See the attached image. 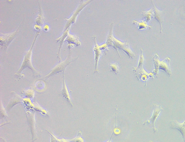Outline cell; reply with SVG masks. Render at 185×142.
Here are the masks:
<instances>
[{
    "label": "cell",
    "mask_w": 185,
    "mask_h": 142,
    "mask_svg": "<svg viewBox=\"0 0 185 142\" xmlns=\"http://www.w3.org/2000/svg\"><path fill=\"white\" fill-rule=\"evenodd\" d=\"M92 38L93 40L95 45L93 48V51L95 52V70L94 72L97 73L99 72L98 67L99 60L102 55V51L101 50L99 46L97 43L96 37L94 36L92 37Z\"/></svg>",
    "instance_id": "8"
},
{
    "label": "cell",
    "mask_w": 185,
    "mask_h": 142,
    "mask_svg": "<svg viewBox=\"0 0 185 142\" xmlns=\"http://www.w3.org/2000/svg\"><path fill=\"white\" fill-rule=\"evenodd\" d=\"M69 31V29L66 30V31H64V32L63 33V34L62 35V36L59 37V38L56 40L57 42H60L59 49V51L58 53V58L59 61L60 60V49H61L62 46V44H63L64 41L65 40L66 38L68 35Z\"/></svg>",
    "instance_id": "14"
},
{
    "label": "cell",
    "mask_w": 185,
    "mask_h": 142,
    "mask_svg": "<svg viewBox=\"0 0 185 142\" xmlns=\"http://www.w3.org/2000/svg\"><path fill=\"white\" fill-rule=\"evenodd\" d=\"M50 29L49 26L48 24H46L44 26V31H48Z\"/></svg>",
    "instance_id": "23"
},
{
    "label": "cell",
    "mask_w": 185,
    "mask_h": 142,
    "mask_svg": "<svg viewBox=\"0 0 185 142\" xmlns=\"http://www.w3.org/2000/svg\"><path fill=\"white\" fill-rule=\"evenodd\" d=\"M40 13L39 14L38 17L37 18L36 21L37 24L41 25H42V24H43L44 19H43L44 16L42 15L41 10H40Z\"/></svg>",
    "instance_id": "21"
},
{
    "label": "cell",
    "mask_w": 185,
    "mask_h": 142,
    "mask_svg": "<svg viewBox=\"0 0 185 142\" xmlns=\"http://www.w3.org/2000/svg\"><path fill=\"white\" fill-rule=\"evenodd\" d=\"M170 58L167 57L163 61H159L158 67V70H164L169 76L171 75V70L170 68Z\"/></svg>",
    "instance_id": "10"
},
{
    "label": "cell",
    "mask_w": 185,
    "mask_h": 142,
    "mask_svg": "<svg viewBox=\"0 0 185 142\" xmlns=\"http://www.w3.org/2000/svg\"><path fill=\"white\" fill-rule=\"evenodd\" d=\"M92 1H82L79 6L76 9L75 11L72 14V16L69 19H66V20H67V22L66 24L65 29H64V31H65L66 30L69 29L71 26L76 22L78 16L79 15L80 12L83 9V8L85 7H86L87 5H88L89 3H90Z\"/></svg>",
    "instance_id": "4"
},
{
    "label": "cell",
    "mask_w": 185,
    "mask_h": 142,
    "mask_svg": "<svg viewBox=\"0 0 185 142\" xmlns=\"http://www.w3.org/2000/svg\"><path fill=\"white\" fill-rule=\"evenodd\" d=\"M113 23H112L110 26V31L106 41V43L108 47L114 48L113 43Z\"/></svg>",
    "instance_id": "13"
},
{
    "label": "cell",
    "mask_w": 185,
    "mask_h": 142,
    "mask_svg": "<svg viewBox=\"0 0 185 142\" xmlns=\"http://www.w3.org/2000/svg\"><path fill=\"white\" fill-rule=\"evenodd\" d=\"M68 140L70 142H84L83 138L82 137L81 131H79L76 138L73 139Z\"/></svg>",
    "instance_id": "20"
},
{
    "label": "cell",
    "mask_w": 185,
    "mask_h": 142,
    "mask_svg": "<svg viewBox=\"0 0 185 142\" xmlns=\"http://www.w3.org/2000/svg\"><path fill=\"white\" fill-rule=\"evenodd\" d=\"M113 133H114V132H113V134H112V136H113ZM112 136L111 137V138H110V139L109 140H108V141H106V142H112L111 141V138Z\"/></svg>",
    "instance_id": "25"
},
{
    "label": "cell",
    "mask_w": 185,
    "mask_h": 142,
    "mask_svg": "<svg viewBox=\"0 0 185 142\" xmlns=\"http://www.w3.org/2000/svg\"><path fill=\"white\" fill-rule=\"evenodd\" d=\"M20 27V26H19ZM13 33L2 34L1 35V49H6L13 40L18 32L19 28Z\"/></svg>",
    "instance_id": "7"
},
{
    "label": "cell",
    "mask_w": 185,
    "mask_h": 142,
    "mask_svg": "<svg viewBox=\"0 0 185 142\" xmlns=\"http://www.w3.org/2000/svg\"><path fill=\"white\" fill-rule=\"evenodd\" d=\"M113 48L116 50L119 56L120 57L118 51L119 49H120L123 51L131 59H133L134 58L135 56L134 53L130 47L129 44L127 41L124 42H122L113 36Z\"/></svg>",
    "instance_id": "2"
},
{
    "label": "cell",
    "mask_w": 185,
    "mask_h": 142,
    "mask_svg": "<svg viewBox=\"0 0 185 142\" xmlns=\"http://www.w3.org/2000/svg\"><path fill=\"white\" fill-rule=\"evenodd\" d=\"M35 30H38H38H40L41 29V25L37 24L35 26Z\"/></svg>",
    "instance_id": "24"
},
{
    "label": "cell",
    "mask_w": 185,
    "mask_h": 142,
    "mask_svg": "<svg viewBox=\"0 0 185 142\" xmlns=\"http://www.w3.org/2000/svg\"><path fill=\"white\" fill-rule=\"evenodd\" d=\"M39 34H40V31L38 32L35 35V38L34 39L29 50L26 51L25 54L24 59H23L22 64H21V66L19 70L17 71V73L16 74V75L18 76L20 75L23 70L26 68H28L31 69L33 71V74H34L35 75H38L40 74V72L37 71L34 67H33L32 61V55L33 46L35 41H36L37 37H38Z\"/></svg>",
    "instance_id": "1"
},
{
    "label": "cell",
    "mask_w": 185,
    "mask_h": 142,
    "mask_svg": "<svg viewBox=\"0 0 185 142\" xmlns=\"http://www.w3.org/2000/svg\"><path fill=\"white\" fill-rule=\"evenodd\" d=\"M154 142L151 141H150V142Z\"/></svg>",
    "instance_id": "27"
},
{
    "label": "cell",
    "mask_w": 185,
    "mask_h": 142,
    "mask_svg": "<svg viewBox=\"0 0 185 142\" xmlns=\"http://www.w3.org/2000/svg\"><path fill=\"white\" fill-rule=\"evenodd\" d=\"M109 67L111 71L114 72L115 74H117L119 72V66L117 63L110 64Z\"/></svg>",
    "instance_id": "19"
},
{
    "label": "cell",
    "mask_w": 185,
    "mask_h": 142,
    "mask_svg": "<svg viewBox=\"0 0 185 142\" xmlns=\"http://www.w3.org/2000/svg\"><path fill=\"white\" fill-rule=\"evenodd\" d=\"M3 141H4V142H6V141H5V140H4V139H3Z\"/></svg>",
    "instance_id": "26"
},
{
    "label": "cell",
    "mask_w": 185,
    "mask_h": 142,
    "mask_svg": "<svg viewBox=\"0 0 185 142\" xmlns=\"http://www.w3.org/2000/svg\"><path fill=\"white\" fill-rule=\"evenodd\" d=\"M152 4L153 5V6L154 7L153 10L154 12V18L155 19H156V21H158V22H159L160 27H161V33L162 32V18L161 16V12L159 11V10L157 9V8H156L154 4V3H153V1H152Z\"/></svg>",
    "instance_id": "17"
},
{
    "label": "cell",
    "mask_w": 185,
    "mask_h": 142,
    "mask_svg": "<svg viewBox=\"0 0 185 142\" xmlns=\"http://www.w3.org/2000/svg\"><path fill=\"white\" fill-rule=\"evenodd\" d=\"M133 24L136 25L138 28V29H146L147 28L151 29L152 27L147 25V22L145 21H138L136 20H133L132 22Z\"/></svg>",
    "instance_id": "15"
},
{
    "label": "cell",
    "mask_w": 185,
    "mask_h": 142,
    "mask_svg": "<svg viewBox=\"0 0 185 142\" xmlns=\"http://www.w3.org/2000/svg\"><path fill=\"white\" fill-rule=\"evenodd\" d=\"M70 54H69V55L68 56L66 59L65 60L61 62V63L58 64L54 68L51 70L50 73L48 74L47 75H46L45 77L43 78L42 79H46L48 78L49 77H51L53 75H55V74L59 73L60 72H64L66 67H67L68 65H69L71 63V56Z\"/></svg>",
    "instance_id": "5"
},
{
    "label": "cell",
    "mask_w": 185,
    "mask_h": 142,
    "mask_svg": "<svg viewBox=\"0 0 185 142\" xmlns=\"http://www.w3.org/2000/svg\"><path fill=\"white\" fill-rule=\"evenodd\" d=\"M153 61L154 69L153 70L154 73L155 74H157L158 72V67H159V57L157 54L155 55L154 57L153 58Z\"/></svg>",
    "instance_id": "18"
},
{
    "label": "cell",
    "mask_w": 185,
    "mask_h": 142,
    "mask_svg": "<svg viewBox=\"0 0 185 142\" xmlns=\"http://www.w3.org/2000/svg\"><path fill=\"white\" fill-rule=\"evenodd\" d=\"M101 50L102 51H104L105 53H107L109 50L108 49V47L107 46L106 43L103 44L100 46H99Z\"/></svg>",
    "instance_id": "22"
},
{
    "label": "cell",
    "mask_w": 185,
    "mask_h": 142,
    "mask_svg": "<svg viewBox=\"0 0 185 142\" xmlns=\"http://www.w3.org/2000/svg\"><path fill=\"white\" fill-rule=\"evenodd\" d=\"M153 108V111L152 116L144 123V125L146 124H152L153 130L154 132H157L158 130L156 127L155 122L158 117L159 116L160 113L163 111V109L161 106L157 105L156 104L154 105Z\"/></svg>",
    "instance_id": "6"
},
{
    "label": "cell",
    "mask_w": 185,
    "mask_h": 142,
    "mask_svg": "<svg viewBox=\"0 0 185 142\" xmlns=\"http://www.w3.org/2000/svg\"><path fill=\"white\" fill-rule=\"evenodd\" d=\"M154 15L153 9H152L148 11L142 12V15L143 19H145V21L147 22H148L154 17Z\"/></svg>",
    "instance_id": "16"
},
{
    "label": "cell",
    "mask_w": 185,
    "mask_h": 142,
    "mask_svg": "<svg viewBox=\"0 0 185 142\" xmlns=\"http://www.w3.org/2000/svg\"><path fill=\"white\" fill-rule=\"evenodd\" d=\"M62 94L64 98L65 99L68 104L71 106H73L72 102L71 99L70 95V93L69 91L68 88L65 81L63 75V86L62 89Z\"/></svg>",
    "instance_id": "11"
},
{
    "label": "cell",
    "mask_w": 185,
    "mask_h": 142,
    "mask_svg": "<svg viewBox=\"0 0 185 142\" xmlns=\"http://www.w3.org/2000/svg\"><path fill=\"white\" fill-rule=\"evenodd\" d=\"M144 61L145 59L143 54V50L141 49H140V55L138 60V66L137 67H133V72H134L137 79L138 80L141 79L143 76L144 75H147L149 77L151 78L153 77V74L147 73L144 68L143 65Z\"/></svg>",
    "instance_id": "3"
},
{
    "label": "cell",
    "mask_w": 185,
    "mask_h": 142,
    "mask_svg": "<svg viewBox=\"0 0 185 142\" xmlns=\"http://www.w3.org/2000/svg\"><path fill=\"white\" fill-rule=\"evenodd\" d=\"M170 128L179 131L183 137L184 142H185V120L182 123H179L177 120L171 122Z\"/></svg>",
    "instance_id": "9"
},
{
    "label": "cell",
    "mask_w": 185,
    "mask_h": 142,
    "mask_svg": "<svg viewBox=\"0 0 185 142\" xmlns=\"http://www.w3.org/2000/svg\"><path fill=\"white\" fill-rule=\"evenodd\" d=\"M65 40L68 43V44H73L77 46L81 45V43L79 40V37L76 35L71 34L69 33Z\"/></svg>",
    "instance_id": "12"
}]
</instances>
